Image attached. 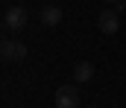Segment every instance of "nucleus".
Segmentation results:
<instances>
[{"label":"nucleus","mask_w":126,"mask_h":108,"mask_svg":"<svg viewBox=\"0 0 126 108\" xmlns=\"http://www.w3.org/2000/svg\"><path fill=\"white\" fill-rule=\"evenodd\" d=\"M27 21H30V15L24 6H6L3 9V29L6 32H21L27 26Z\"/></svg>","instance_id":"1"},{"label":"nucleus","mask_w":126,"mask_h":108,"mask_svg":"<svg viewBox=\"0 0 126 108\" xmlns=\"http://www.w3.org/2000/svg\"><path fill=\"white\" fill-rule=\"evenodd\" d=\"M0 56H3L6 61H24V59H27V44L18 41V38H3Z\"/></svg>","instance_id":"2"},{"label":"nucleus","mask_w":126,"mask_h":108,"mask_svg":"<svg viewBox=\"0 0 126 108\" xmlns=\"http://www.w3.org/2000/svg\"><path fill=\"white\" fill-rule=\"evenodd\" d=\"M97 26H100V32L114 35V32H117V26H120L117 9H103V12H100V18H97Z\"/></svg>","instance_id":"3"},{"label":"nucleus","mask_w":126,"mask_h":108,"mask_svg":"<svg viewBox=\"0 0 126 108\" xmlns=\"http://www.w3.org/2000/svg\"><path fill=\"white\" fill-rule=\"evenodd\" d=\"M56 105L59 108L79 105V88H76V85H62V88L56 91Z\"/></svg>","instance_id":"4"},{"label":"nucleus","mask_w":126,"mask_h":108,"mask_svg":"<svg viewBox=\"0 0 126 108\" xmlns=\"http://www.w3.org/2000/svg\"><path fill=\"white\" fill-rule=\"evenodd\" d=\"M38 21H41L44 26H50V29H53V26H59V24H62V9H59V6H53V3H50V6H44V9L38 12Z\"/></svg>","instance_id":"5"},{"label":"nucleus","mask_w":126,"mask_h":108,"mask_svg":"<svg viewBox=\"0 0 126 108\" xmlns=\"http://www.w3.org/2000/svg\"><path fill=\"white\" fill-rule=\"evenodd\" d=\"M73 79H76V82H91V79H94V64H91V61H76Z\"/></svg>","instance_id":"6"},{"label":"nucleus","mask_w":126,"mask_h":108,"mask_svg":"<svg viewBox=\"0 0 126 108\" xmlns=\"http://www.w3.org/2000/svg\"><path fill=\"white\" fill-rule=\"evenodd\" d=\"M117 9H126V0H120V3H117Z\"/></svg>","instance_id":"7"},{"label":"nucleus","mask_w":126,"mask_h":108,"mask_svg":"<svg viewBox=\"0 0 126 108\" xmlns=\"http://www.w3.org/2000/svg\"><path fill=\"white\" fill-rule=\"evenodd\" d=\"M106 3H111V6H114V3H120V0H106Z\"/></svg>","instance_id":"8"}]
</instances>
